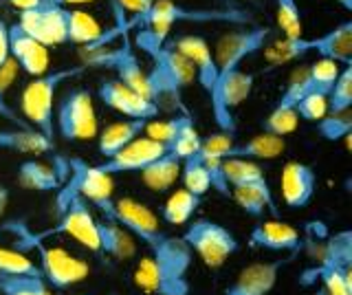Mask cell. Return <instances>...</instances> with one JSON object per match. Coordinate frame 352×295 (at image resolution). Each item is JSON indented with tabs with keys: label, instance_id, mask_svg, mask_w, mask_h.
<instances>
[{
	"label": "cell",
	"instance_id": "cell-11",
	"mask_svg": "<svg viewBox=\"0 0 352 295\" xmlns=\"http://www.w3.org/2000/svg\"><path fill=\"white\" fill-rule=\"evenodd\" d=\"M271 36V29L267 25H253L247 29H234L225 34L216 42V51H214V60H216V84L220 80H225L229 73H234L236 69L242 67V62L251 58L253 53H258L264 49L267 40ZM214 84V89H216Z\"/></svg>",
	"mask_w": 352,
	"mask_h": 295
},
{
	"label": "cell",
	"instance_id": "cell-41",
	"mask_svg": "<svg viewBox=\"0 0 352 295\" xmlns=\"http://www.w3.org/2000/svg\"><path fill=\"white\" fill-rule=\"evenodd\" d=\"M201 148V135L196 133L194 119L187 117L185 124L179 128V133L172 139V144L168 146V152H172L174 157H179L181 161H185L187 157H192Z\"/></svg>",
	"mask_w": 352,
	"mask_h": 295
},
{
	"label": "cell",
	"instance_id": "cell-16",
	"mask_svg": "<svg viewBox=\"0 0 352 295\" xmlns=\"http://www.w3.org/2000/svg\"><path fill=\"white\" fill-rule=\"evenodd\" d=\"M293 256L295 254L267 262H253L238 273L236 280L225 289V295H269L278 284L280 271L286 262L293 260Z\"/></svg>",
	"mask_w": 352,
	"mask_h": 295
},
{
	"label": "cell",
	"instance_id": "cell-29",
	"mask_svg": "<svg viewBox=\"0 0 352 295\" xmlns=\"http://www.w3.org/2000/svg\"><path fill=\"white\" fill-rule=\"evenodd\" d=\"M139 174L143 185L150 188L152 192H168L181 177V159L174 157L172 152H165V155L154 159Z\"/></svg>",
	"mask_w": 352,
	"mask_h": 295
},
{
	"label": "cell",
	"instance_id": "cell-7",
	"mask_svg": "<svg viewBox=\"0 0 352 295\" xmlns=\"http://www.w3.org/2000/svg\"><path fill=\"white\" fill-rule=\"evenodd\" d=\"M84 64L86 67L115 71L119 82H124L126 86H130L132 91H137L139 95L148 97L150 102H154L150 84H148V73L141 69V62L137 58V49H135V45H132L128 31H119V47L108 49V51H106V47L88 51Z\"/></svg>",
	"mask_w": 352,
	"mask_h": 295
},
{
	"label": "cell",
	"instance_id": "cell-34",
	"mask_svg": "<svg viewBox=\"0 0 352 295\" xmlns=\"http://www.w3.org/2000/svg\"><path fill=\"white\" fill-rule=\"evenodd\" d=\"M0 295H53L42 276H0Z\"/></svg>",
	"mask_w": 352,
	"mask_h": 295
},
{
	"label": "cell",
	"instance_id": "cell-49",
	"mask_svg": "<svg viewBox=\"0 0 352 295\" xmlns=\"http://www.w3.org/2000/svg\"><path fill=\"white\" fill-rule=\"evenodd\" d=\"M53 3L64 5V7H82V5L93 3V0H53Z\"/></svg>",
	"mask_w": 352,
	"mask_h": 295
},
{
	"label": "cell",
	"instance_id": "cell-2",
	"mask_svg": "<svg viewBox=\"0 0 352 295\" xmlns=\"http://www.w3.org/2000/svg\"><path fill=\"white\" fill-rule=\"evenodd\" d=\"M113 9H115V18L117 23L115 27L119 31H137L141 27H154L161 31H168L176 23H194V25H203V23H229V25H247L253 20V16L245 9H234V7H225V9H216V7H185L174 3V0H154L150 7H146L143 12H137L130 20L124 18V7L119 5V0H113Z\"/></svg>",
	"mask_w": 352,
	"mask_h": 295
},
{
	"label": "cell",
	"instance_id": "cell-31",
	"mask_svg": "<svg viewBox=\"0 0 352 295\" xmlns=\"http://www.w3.org/2000/svg\"><path fill=\"white\" fill-rule=\"evenodd\" d=\"M203 203V196L192 194L190 190H176L168 196V201L163 205V221L170 225H185L190 223L194 214L198 212V207Z\"/></svg>",
	"mask_w": 352,
	"mask_h": 295
},
{
	"label": "cell",
	"instance_id": "cell-12",
	"mask_svg": "<svg viewBox=\"0 0 352 295\" xmlns=\"http://www.w3.org/2000/svg\"><path fill=\"white\" fill-rule=\"evenodd\" d=\"M66 16H69V7L53 3V0H42L38 7L20 12L18 25L33 40L49 49L66 45Z\"/></svg>",
	"mask_w": 352,
	"mask_h": 295
},
{
	"label": "cell",
	"instance_id": "cell-14",
	"mask_svg": "<svg viewBox=\"0 0 352 295\" xmlns=\"http://www.w3.org/2000/svg\"><path fill=\"white\" fill-rule=\"evenodd\" d=\"M165 146L159 144V141H154L146 135L137 137L135 141H130L126 148H121L117 155L108 157L106 161L102 163H95V166L110 174V177H117V174H128V172H141L146 166L154 159H159L161 155H165Z\"/></svg>",
	"mask_w": 352,
	"mask_h": 295
},
{
	"label": "cell",
	"instance_id": "cell-48",
	"mask_svg": "<svg viewBox=\"0 0 352 295\" xmlns=\"http://www.w3.org/2000/svg\"><path fill=\"white\" fill-rule=\"evenodd\" d=\"M119 5L124 7V9H128V12H132V14L143 12V3H141V0H119Z\"/></svg>",
	"mask_w": 352,
	"mask_h": 295
},
{
	"label": "cell",
	"instance_id": "cell-46",
	"mask_svg": "<svg viewBox=\"0 0 352 295\" xmlns=\"http://www.w3.org/2000/svg\"><path fill=\"white\" fill-rule=\"evenodd\" d=\"M5 3H9L11 7H16L18 12H27V9L38 7L42 0H5Z\"/></svg>",
	"mask_w": 352,
	"mask_h": 295
},
{
	"label": "cell",
	"instance_id": "cell-38",
	"mask_svg": "<svg viewBox=\"0 0 352 295\" xmlns=\"http://www.w3.org/2000/svg\"><path fill=\"white\" fill-rule=\"evenodd\" d=\"M0 276H42L40 267L20 249L0 247Z\"/></svg>",
	"mask_w": 352,
	"mask_h": 295
},
{
	"label": "cell",
	"instance_id": "cell-10",
	"mask_svg": "<svg viewBox=\"0 0 352 295\" xmlns=\"http://www.w3.org/2000/svg\"><path fill=\"white\" fill-rule=\"evenodd\" d=\"M55 128L64 141H86L97 135L93 95L86 89H71L55 108Z\"/></svg>",
	"mask_w": 352,
	"mask_h": 295
},
{
	"label": "cell",
	"instance_id": "cell-39",
	"mask_svg": "<svg viewBox=\"0 0 352 295\" xmlns=\"http://www.w3.org/2000/svg\"><path fill=\"white\" fill-rule=\"evenodd\" d=\"M317 124V133L326 141H341V139H350L352 135V113H328L326 117H322Z\"/></svg>",
	"mask_w": 352,
	"mask_h": 295
},
{
	"label": "cell",
	"instance_id": "cell-21",
	"mask_svg": "<svg viewBox=\"0 0 352 295\" xmlns=\"http://www.w3.org/2000/svg\"><path fill=\"white\" fill-rule=\"evenodd\" d=\"M135 284L148 295H190L187 276H176L172 271L157 267L150 258H143L135 271Z\"/></svg>",
	"mask_w": 352,
	"mask_h": 295
},
{
	"label": "cell",
	"instance_id": "cell-27",
	"mask_svg": "<svg viewBox=\"0 0 352 295\" xmlns=\"http://www.w3.org/2000/svg\"><path fill=\"white\" fill-rule=\"evenodd\" d=\"M148 119H121V122L108 124L97 141V150L104 159L117 155L121 148H126L130 141H135L137 137L143 135L146 130Z\"/></svg>",
	"mask_w": 352,
	"mask_h": 295
},
{
	"label": "cell",
	"instance_id": "cell-51",
	"mask_svg": "<svg viewBox=\"0 0 352 295\" xmlns=\"http://www.w3.org/2000/svg\"><path fill=\"white\" fill-rule=\"evenodd\" d=\"M313 295H330V293H326V291H324L322 287H319V289H317V291H315Z\"/></svg>",
	"mask_w": 352,
	"mask_h": 295
},
{
	"label": "cell",
	"instance_id": "cell-22",
	"mask_svg": "<svg viewBox=\"0 0 352 295\" xmlns=\"http://www.w3.org/2000/svg\"><path fill=\"white\" fill-rule=\"evenodd\" d=\"M306 53H317L319 58L348 67L352 64V23L344 20L322 36L306 38Z\"/></svg>",
	"mask_w": 352,
	"mask_h": 295
},
{
	"label": "cell",
	"instance_id": "cell-4",
	"mask_svg": "<svg viewBox=\"0 0 352 295\" xmlns=\"http://www.w3.org/2000/svg\"><path fill=\"white\" fill-rule=\"evenodd\" d=\"M86 69H88L86 64H77V67L47 71L38 75V78H33L20 95V111L25 122L40 130L44 137L55 141V126H53L55 95H58V89L62 84H66L73 78H80Z\"/></svg>",
	"mask_w": 352,
	"mask_h": 295
},
{
	"label": "cell",
	"instance_id": "cell-30",
	"mask_svg": "<svg viewBox=\"0 0 352 295\" xmlns=\"http://www.w3.org/2000/svg\"><path fill=\"white\" fill-rule=\"evenodd\" d=\"M99 36H102V27H99V23L91 14L69 7V16H66V42L80 45L84 47V51H88L97 45Z\"/></svg>",
	"mask_w": 352,
	"mask_h": 295
},
{
	"label": "cell",
	"instance_id": "cell-3",
	"mask_svg": "<svg viewBox=\"0 0 352 295\" xmlns=\"http://www.w3.org/2000/svg\"><path fill=\"white\" fill-rule=\"evenodd\" d=\"M315 251L313 267H306L300 276L304 287H311L317 280L330 295H352V232L344 229L324 243H308Z\"/></svg>",
	"mask_w": 352,
	"mask_h": 295
},
{
	"label": "cell",
	"instance_id": "cell-19",
	"mask_svg": "<svg viewBox=\"0 0 352 295\" xmlns=\"http://www.w3.org/2000/svg\"><path fill=\"white\" fill-rule=\"evenodd\" d=\"M249 245L258 247V249H267V251H289V254H300L304 249V238L289 223L264 221L251 229Z\"/></svg>",
	"mask_w": 352,
	"mask_h": 295
},
{
	"label": "cell",
	"instance_id": "cell-54",
	"mask_svg": "<svg viewBox=\"0 0 352 295\" xmlns=\"http://www.w3.org/2000/svg\"><path fill=\"white\" fill-rule=\"evenodd\" d=\"M82 295H88V293H82Z\"/></svg>",
	"mask_w": 352,
	"mask_h": 295
},
{
	"label": "cell",
	"instance_id": "cell-13",
	"mask_svg": "<svg viewBox=\"0 0 352 295\" xmlns=\"http://www.w3.org/2000/svg\"><path fill=\"white\" fill-rule=\"evenodd\" d=\"M40 256V273L51 289H69L88 276V265L62 247H49L44 243L33 245Z\"/></svg>",
	"mask_w": 352,
	"mask_h": 295
},
{
	"label": "cell",
	"instance_id": "cell-32",
	"mask_svg": "<svg viewBox=\"0 0 352 295\" xmlns=\"http://www.w3.org/2000/svg\"><path fill=\"white\" fill-rule=\"evenodd\" d=\"M183 188L190 190L192 194L205 196L209 190H212V179H209V172L205 168L203 159L198 157V152L192 157H187L185 161H181V177Z\"/></svg>",
	"mask_w": 352,
	"mask_h": 295
},
{
	"label": "cell",
	"instance_id": "cell-23",
	"mask_svg": "<svg viewBox=\"0 0 352 295\" xmlns=\"http://www.w3.org/2000/svg\"><path fill=\"white\" fill-rule=\"evenodd\" d=\"M0 150L16 152V155H51L55 152V144L44 137L33 126L25 128H0Z\"/></svg>",
	"mask_w": 352,
	"mask_h": 295
},
{
	"label": "cell",
	"instance_id": "cell-36",
	"mask_svg": "<svg viewBox=\"0 0 352 295\" xmlns=\"http://www.w3.org/2000/svg\"><path fill=\"white\" fill-rule=\"evenodd\" d=\"M275 20L284 34V38H300L304 36L302 12L297 0H275Z\"/></svg>",
	"mask_w": 352,
	"mask_h": 295
},
{
	"label": "cell",
	"instance_id": "cell-47",
	"mask_svg": "<svg viewBox=\"0 0 352 295\" xmlns=\"http://www.w3.org/2000/svg\"><path fill=\"white\" fill-rule=\"evenodd\" d=\"M7 205H9V190L5 185H0V223H3V218H5Z\"/></svg>",
	"mask_w": 352,
	"mask_h": 295
},
{
	"label": "cell",
	"instance_id": "cell-42",
	"mask_svg": "<svg viewBox=\"0 0 352 295\" xmlns=\"http://www.w3.org/2000/svg\"><path fill=\"white\" fill-rule=\"evenodd\" d=\"M16 75H18V64L14 60H9L5 67L0 69V117L7 119V122H11L18 128H25L29 124L7 102V91H9V86L16 82Z\"/></svg>",
	"mask_w": 352,
	"mask_h": 295
},
{
	"label": "cell",
	"instance_id": "cell-37",
	"mask_svg": "<svg viewBox=\"0 0 352 295\" xmlns=\"http://www.w3.org/2000/svg\"><path fill=\"white\" fill-rule=\"evenodd\" d=\"M328 97V113H346L352 106V64L339 71Z\"/></svg>",
	"mask_w": 352,
	"mask_h": 295
},
{
	"label": "cell",
	"instance_id": "cell-18",
	"mask_svg": "<svg viewBox=\"0 0 352 295\" xmlns=\"http://www.w3.org/2000/svg\"><path fill=\"white\" fill-rule=\"evenodd\" d=\"M9 56L31 78L49 71V49L33 40L18 23L9 25Z\"/></svg>",
	"mask_w": 352,
	"mask_h": 295
},
{
	"label": "cell",
	"instance_id": "cell-9",
	"mask_svg": "<svg viewBox=\"0 0 352 295\" xmlns=\"http://www.w3.org/2000/svg\"><path fill=\"white\" fill-rule=\"evenodd\" d=\"M66 170H69V177H66L64 188H60L58 212L73 196H82L86 203L95 207H102L106 201L113 199V177L102 172L97 166H91L80 157H71L66 159Z\"/></svg>",
	"mask_w": 352,
	"mask_h": 295
},
{
	"label": "cell",
	"instance_id": "cell-17",
	"mask_svg": "<svg viewBox=\"0 0 352 295\" xmlns=\"http://www.w3.org/2000/svg\"><path fill=\"white\" fill-rule=\"evenodd\" d=\"M282 201L291 210H304L313 203L317 190V172L302 161H289L282 168Z\"/></svg>",
	"mask_w": 352,
	"mask_h": 295
},
{
	"label": "cell",
	"instance_id": "cell-26",
	"mask_svg": "<svg viewBox=\"0 0 352 295\" xmlns=\"http://www.w3.org/2000/svg\"><path fill=\"white\" fill-rule=\"evenodd\" d=\"M64 174L58 166H49L44 161H22L18 166V185L31 192H55L62 188Z\"/></svg>",
	"mask_w": 352,
	"mask_h": 295
},
{
	"label": "cell",
	"instance_id": "cell-1",
	"mask_svg": "<svg viewBox=\"0 0 352 295\" xmlns=\"http://www.w3.org/2000/svg\"><path fill=\"white\" fill-rule=\"evenodd\" d=\"M168 31L141 27L137 29L135 49L143 51L152 60V71L148 73V84L154 102H161L163 97H170L172 102L181 104V93L185 86H190L196 75L192 62L187 60L179 49L165 42Z\"/></svg>",
	"mask_w": 352,
	"mask_h": 295
},
{
	"label": "cell",
	"instance_id": "cell-52",
	"mask_svg": "<svg viewBox=\"0 0 352 295\" xmlns=\"http://www.w3.org/2000/svg\"><path fill=\"white\" fill-rule=\"evenodd\" d=\"M141 3H143V9H146V7H150L154 3V0H141Z\"/></svg>",
	"mask_w": 352,
	"mask_h": 295
},
{
	"label": "cell",
	"instance_id": "cell-33",
	"mask_svg": "<svg viewBox=\"0 0 352 295\" xmlns=\"http://www.w3.org/2000/svg\"><path fill=\"white\" fill-rule=\"evenodd\" d=\"M223 174L229 188H236V185H247V183H256L267 179L264 177V170L258 163L247 161V159H223Z\"/></svg>",
	"mask_w": 352,
	"mask_h": 295
},
{
	"label": "cell",
	"instance_id": "cell-43",
	"mask_svg": "<svg viewBox=\"0 0 352 295\" xmlns=\"http://www.w3.org/2000/svg\"><path fill=\"white\" fill-rule=\"evenodd\" d=\"M295 111L300 115V119H306V122H319V119L328 115V97L324 93H311L297 102Z\"/></svg>",
	"mask_w": 352,
	"mask_h": 295
},
{
	"label": "cell",
	"instance_id": "cell-45",
	"mask_svg": "<svg viewBox=\"0 0 352 295\" xmlns=\"http://www.w3.org/2000/svg\"><path fill=\"white\" fill-rule=\"evenodd\" d=\"M11 60L9 56V25L5 20H0V69Z\"/></svg>",
	"mask_w": 352,
	"mask_h": 295
},
{
	"label": "cell",
	"instance_id": "cell-35",
	"mask_svg": "<svg viewBox=\"0 0 352 295\" xmlns=\"http://www.w3.org/2000/svg\"><path fill=\"white\" fill-rule=\"evenodd\" d=\"M297 124H300V115L291 106H278L275 104L273 111L264 117L262 122V133H269L275 137H286L295 133Z\"/></svg>",
	"mask_w": 352,
	"mask_h": 295
},
{
	"label": "cell",
	"instance_id": "cell-40",
	"mask_svg": "<svg viewBox=\"0 0 352 295\" xmlns=\"http://www.w3.org/2000/svg\"><path fill=\"white\" fill-rule=\"evenodd\" d=\"M187 117H192V115L187 111H181V115L170 117V119H148L143 135L159 141V144H163L165 150H168V146L172 144V139L176 137V133H179V128L185 124Z\"/></svg>",
	"mask_w": 352,
	"mask_h": 295
},
{
	"label": "cell",
	"instance_id": "cell-50",
	"mask_svg": "<svg viewBox=\"0 0 352 295\" xmlns=\"http://www.w3.org/2000/svg\"><path fill=\"white\" fill-rule=\"evenodd\" d=\"M337 3L346 9V12H352V0H337Z\"/></svg>",
	"mask_w": 352,
	"mask_h": 295
},
{
	"label": "cell",
	"instance_id": "cell-25",
	"mask_svg": "<svg viewBox=\"0 0 352 295\" xmlns=\"http://www.w3.org/2000/svg\"><path fill=\"white\" fill-rule=\"evenodd\" d=\"M229 196L236 201V205L242 212H247L253 218H260L267 212L278 214V205H275L273 192L269 188L267 179L247 183V185H236V188H231Z\"/></svg>",
	"mask_w": 352,
	"mask_h": 295
},
{
	"label": "cell",
	"instance_id": "cell-20",
	"mask_svg": "<svg viewBox=\"0 0 352 295\" xmlns=\"http://www.w3.org/2000/svg\"><path fill=\"white\" fill-rule=\"evenodd\" d=\"M174 49H179L183 56L192 62L194 67V75H196V82L201 84V89L207 93V97L212 95L214 91V84H216V60H214V51L209 49L207 40L201 36H183L176 42H172Z\"/></svg>",
	"mask_w": 352,
	"mask_h": 295
},
{
	"label": "cell",
	"instance_id": "cell-6",
	"mask_svg": "<svg viewBox=\"0 0 352 295\" xmlns=\"http://www.w3.org/2000/svg\"><path fill=\"white\" fill-rule=\"evenodd\" d=\"M181 238L209 269H220L240 249V240L234 232L209 218H194Z\"/></svg>",
	"mask_w": 352,
	"mask_h": 295
},
{
	"label": "cell",
	"instance_id": "cell-15",
	"mask_svg": "<svg viewBox=\"0 0 352 295\" xmlns=\"http://www.w3.org/2000/svg\"><path fill=\"white\" fill-rule=\"evenodd\" d=\"M99 100H102L108 108H113L115 113L124 115L126 119H154L159 115V106L150 102L148 97L139 95L132 91L124 82L115 80H104L99 84Z\"/></svg>",
	"mask_w": 352,
	"mask_h": 295
},
{
	"label": "cell",
	"instance_id": "cell-5",
	"mask_svg": "<svg viewBox=\"0 0 352 295\" xmlns=\"http://www.w3.org/2000/svg\"><path fill=\"white\" fill-rule=\"evenodd\" d=\"M58 216H60L58 223L49 229H44V232H31V229H22L18 225L20 238H18L16 249H33V245L44 243V240H49L53 236H71L82 247L91 249L93 254H99L97 221L82 196H73V199L62 207Z\"/></svg>",
	"mask_w": 352,
	"mask_h": 295
},
{
	"label": "cell",
	"instance_id": "cell-44",
	"mask_svg": "<svg viewBox=\"0 0 352 295\" xmlns=\"http://www.w3.org/2000/svg\"><path fill=\"white\" fill-rule=\"evenodd\" d=\"M236 144L234 135L229 133H216V135H209V137H201V148H198V152L205 157H218V159H225L229 148Z\"/></svg>",
	"mask_w": 352,
	"mask_h": 295
},
{
	"label": "cell",
	"instance_id": "cell-8",
	"mask_svg": "<svg viewBox=\"0 0 352 295\" xmlns=\"http://www.w3.org/2000/svg\"><path fill=\"white\" fill-rule=\"evenodd\" d=\"M97 210L104 214V218H110V221L124 227L126 232H130L135 240H141L148 247V251L161 247L170 236L161 229L157 214L148 205L135 199H126V196L124 199H110Z\"/></svg>",
	"mask_w": 352,
	"mask_h": 295
},
{
	"label": "cell",
	"instance_id": "cell-53",
	"mask_svg": "<svg viewBox=\"0 0 352 295\" xmlns=\"http://www.w3.org/2000/svg\"><path fill=\"white\" fill-rule=\"evenodd\" d=\"M240 3H251V0H240Z\"/></svg>",
	"mask_w": 352,
	"mask_h": 295
},
{
	"label": "cell",
	"instance_id": "cell-24",
	"mask_svg": "<svg viewBox=\"0 0 352 295\" xmlns=\"http://www.w3.org/2000/svg\"><path fill=\"white\" fill-rule=\"evenodd\" d=\"M97 238H99V251L113 260H130L137 254V240L124 227L117 225L110 218L97 221Z\"/></svg>",
	"mask_w": 352,
	"mask_h": 295
},
{
	"label": "cell",
	"instance_id": "cell-28",
	"mask_svg": "<svg viewBox=\"0 0 352 295\" xmlns=\"http://www.w3.org/2000/svg\"><path fill=\"white\" fill-rule=\"evenodd\" d=\"M284 150H286L284 137L260 133L247 141H236V144L229 148L225 159L234 157V159H247V161H271V159L282 157Z\"/></svg>",
	"mask_w": 352,
	"mask_h": 295
}]
</instances>
